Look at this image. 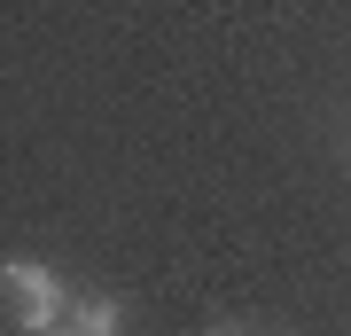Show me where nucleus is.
Returning <instances> with one entry per match:
<instances>
[{"label":"nucleus","mask_w":351,"mask_h":336,"mask_svg":"<svg viewBox=\"0 0 351 336\" xmlns=\"http://www.w3.org/2000/svg\"><path fill=\"white\" fill-rule=\"evenodd\" d=\"M0 289H8V321L24 328V336H47V328H63V282H55V266H39V258H0Z\"/></svg>","instance_id":"obj_1"},{"label":"nucleus","mask_w":351,"mask_h":336,"mask_svg":"<svg viewBox=\"0 0 351 336\" xmlns=\"http://www.w3.org/2000/svg\"><path fill=\"white\" fill-rule=\"evenodd\" d=\"M71 336H125V305L117 298H78L71 305Z\"/></svg>","instance_id":"obj_2"},{"label":"nucleus","mask_w":351,"mask_h":336,"mask_svg":"<svg viewBox=\"0 0 351 336\" xmlns=\"http://www.w3.org/2000/svg\"><path fill=\"white\" fill-rule=\"evenodd\" d=\"M211 336H242V328H211Z\"/></svg>","instance_id":"obj_3"},{"label":"nucleus","mask_w":351,"mask_h":336,"mask_svg":"<svg viewBox=\"0 0 351 336\" xmlns=\"http://www.w3.org/2000/svg\"><path fill=\"white\" fill-rule=\"evenodd\" d=\"M55 336H71V328H55Z\"/></svg>","instance_id":"obj_4"}]
</instances>
